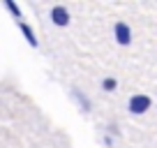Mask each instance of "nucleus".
I'll return each mask as SVG.
<instances>
[{"label": "nucleus", "instance_id": "nucleus-1", "mask_svg": "<svg viewBox=\"0 0 157 148\" xmlns=\"http://www.w3.org/2000/svg\"><path fill=\"white\" fill-rule=\"evenodd\" d=\"M148 107H150V99H148L146 95H136V97H132V102H129V109H132L134 114H143Z\"/></svg>", "mask_w": 157, "mask_h": 148}, {"label": "nucleus", "instance_id": "nucleus-2", "mask_svg": "<svg viewBox=\"0 0 157 148\" xmlns=\"http://www.w3.org/2000/svg\"><path fill=\"white\" fill-rule=\"evenodd\" d=\"M51 19H53V23H58V25H67V21H69L67 10H63V7H53V12H51Z\"/></svg>", "mask_w": 157, "mask_h": 148}, {"label": "nucleus", "instance_id": "nucleus-3", "mask_svg": "<svg viewBox=\"0 0 157 148\" xmlns=\"http://www.w3.org/2000/svg\"><path fill=\"white\" fill-rule=\"evenodd\" d=\"M116 35H118V42H120V44H127V42H129V28L125 23L116 25Z\"/></svg>", "mask_w": 157, "mask_h": 148}, {"label": "nucleus", "instance_id": "nucleus-4", "mask_svg": "<svg viewBox=\"0 0 157 148\" xmlns=\"http://www.w3.org/2000/svg\"><path fill=\"white\" fill-rule=\"evenodd\" d=\"M21 30H23V35H25V40L30 42L33 46H37V40H35V35H33V30H30V25H25V23H21Z\"/></svg>", "mask_w": 157, "mask_h": 148}, {"label": "nucleus", "instance_id": "nucleus-5", "mask_svg": "<svg viewBox=\"0 0 157 148\" xmlns=\"http://www.w3.org/2000/svg\"><path fill=\"white\" fill-rule=\"evenodd\" d=\"M5 5H7V7H10V10H12V12H14V14H16V16H19V14H21V12H19V7H16V5H14V2H12V0H7Z\"/></svg>", "mask_w": 157, "mask_h": 148}, {"label": "nucleus", "instance_id": "nucleus-6", "mask_svg": "<svg viewBox=\"0 0 157 148\" xmlns=\"http://www.w3.org/2000/svg\"><path fill=\"white\" fill-rule=\"evenodd\" d=\"M113 86H116V81H113V79H106V81H104V88H113Z\"/></svg>", "mask_w": 157, "mask_h": 148}]
</instances>
